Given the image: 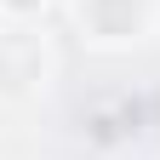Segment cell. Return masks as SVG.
<instances>
[{
	"instance_id": "1",
	"label": "cell",
	"mask_w": 160,
	"mask_h": 160,
	"mask_svg": "<svg viewBox=\"0 0 160 160\" xmlns=\"http://www.w3.org/2000/svg\"><path fill=\"white\" fill-rule=\"evenodd\" d=\"M40 74V40L29 34H6L0 40V86H23Z\"/></svg>"
},
{
	"instance_id": "2",
	"label": "cell",
	"mask_w": 160,
	"mask_h": 160,
	"mask_svg": "<svg viewBox=\"0 0 160 160\" xmlns=\"http://www.w3.org/2000/svg\"><path fill=\"white\" fill-rule=\"evenodd\" d=\"M92 29L97 34H126L132 23H137V0H92Z\"/></svg>"
},
{
	"instance_id": "3",
	"label": "cell",
	"mask_w": 160,
	"mask_h": 160,
	"mask_svg": "<svg viewBox=\"0 0 160 160\" xmlns=\"http://www.w3.org/2000/svg\"><path fill=\"white\" fill-rule=\"evenodd\" d=\"M12 6H34V0H12Z\"/></svg>"
}]
</instances>
